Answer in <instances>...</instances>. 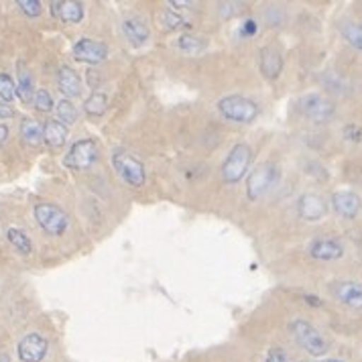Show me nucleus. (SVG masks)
<instances>
[{"instance_id":"1","label":"nucleus","mask_w":362,"mask_h":362,"mask_svg":"<svg viewBox=\"0 0 362 362\" xmlns=\"http://www.w3.org/2000/svg\"><path fill=\"white\" fill-rule=\"evenodd\" d=\"M281 181V169L275 163L259 165L247 180V198L250 202L263 199L269 192L275 189Z\"/></svg>"},{"instance_id":"2","label":"nucleus","mask_w":362,"mask_h":362,"mask_svg":"<svg viewBox=\"0 0 362 362\" xmlns=\"http://www.w3.org/2000/svg\"><path fill=\"white\" fill-rule=\"evenodd\" d=\"M289 332H291V336L296 338V342L308 354H312L315 358H320V356H324L326 352H328V342H326V338L320 334V329L312 326L310 322H305V320H293L291 324H289Z\"/></svg>"},{"instance_id":"3","label":"nucleus","mask_w":362,"mask_h":362,"mask_svg":"<svg viewBox=\"0 0 362 362\" xmlns=\"http://www.w3.org/2000/svg\"><path fill=\"white\" fill-rule=\"evenodd\" d=\"M33 216L37 220V224L43 228V232H47L49 236H64L69 228V216L55 204L49 202H41L35 204Z\"/></svg>"},{"instance_id":"4","label":"nucleus","mask_w":362,"mask_h":362,"mask_svg":"<svg viewBox=\"0 0 362 362\" xmlns=\"http://www.w3.org/2000/svg\"><path fill=\"white\" fill-rule=\"evenodd\" d=\"M218 112L224 116L230 122H238V124H248L259 116V106L252 100L232 94L218 102Z\"/></svg>"},{"instance_id":"5","label":"nucleus","mask_w":362,"mask_h":362,"mask_svg":"<svg viewBox=\"0 0 362 362\" xmlns=\"http://www.w3.org/2000/svg\"><path fill=\"white\" fill-rule=\"evenodd\" d=\"M112 167L120 175V180L129 183L131 187H143L147 181V171L145 165L141 163L136 157H132L127 151H115L112 153Z\"/></svg>"},{"instance_id":"6","label":"nucleus","mask_w":362,"mask_h":362,"mask_svg":"<svg viewBox=\"0 0 362 362\" xmlns=\"http://www.w3.org/2000/svg\"><path fill=\"white\" fill-rule=\"evenodd\" d=\"M252 161V148L247 143H238L230 148L226 161L222 163V180L224 183H238L247 175L248 165Z\"/></svg>"},{"instance_id":"7","label":"nucleus","mask_w":362,"mask_h":362,"mask_svg":"<svg viewBox=\"0 0 362 362\" xmlns=\"http://www.w3.org/2000/svg\"><path fill=\"white\" fill-rule=\"evenodd\" d=\"M98 157L100 148L96 145V141L94 139H80L67 151L64 165L67 169H74V171H83V169H90L92 165L96 163Z\"/></svg>"},{"instance_id":"8","label":"nucleus","mask_w":362,"mask_h":362,"mask_svg":"<svg viewBox=\"0 0 362 362\" xmlns=\"http://www.w3.org/2000/svg\"><path fill=\"white\" fill-rule=\"evenodd\" d=\"M299 110L313 124H326L336 115V106L324 94H308L299 100Z\"/></svg>"},{"instance_id":"9","label":"nucleus","mask_w":362,"mask_h":362,"mask_svg":"<svg viewBox=\"0 0 362 362\" xmlns=\"http://www.w3.org/2000/svg\"><path fill=\"white\" fill-rule=\"evenodd\" d=\"M47 350H49V342L47 338H43L41 334L31 332L27 336H23L18 340L17 352L21 362H41L47 356Z\"/></svg>"},{"instance_id":"10","label":"nucleus","mask_w":362,"mask_h":362,"mask_svg":"<svg viewBox=\"0 0 362 362\" xmlns=\"http://www.w3.org/2000/svg\"><path fill=\"white\" fill-rule=\"evenodd\" d=\"M74 57H76L78 62H82V64L96 66V64H102V62L108 57V47H106L102 41L83 37V39H80V41L74 45Z\"/></svg>"},{"instance_id":"11","label":"nucleus","mask_w":362,"mask_h":362,"mask_svg":"<svg viewBox=\"0 0 362 362\" xmlns=\"http://www.w3.org/2000/svg\"><path fill=\"white\" fill-rule=\"evenodd\" d=\"M297 214L305 222H320L328 214V204L317 194H303L297 199Z\"/></svg>"},{"instance_id":"12","label":"nucleus","mask_w":362,"mask_h":362,"mask_svg":"<svg viewBox=\"0 0 362 362\" xmlns=\"http://www.w3.org/2000/svg\"><path fill=\"white\" fill-rule=\"evenodd\" d=\"M310 257L315 261H338L344 257V245L338 238H315L308 248Z\"/></svg>"},{"instance_id":"13","label":"nucleus","mask_w":362,"mask_h":362,"mask_svg":"<svg viewBox=\"0 0 362 362\" xmlns=\"http://www.w3.org/2000/svg\"><path fill=\"white\" fill-rule=\"evenodd\" d=\"M332 293L346 308L362 310V283L358 281H338L334 283Z\"/></svg>"},{"instance_id":"14","label":"nucleus","mask_w":362,"mask_h":362,"mask_svg":"<svg viewBox=\"0 0 362 362\" xmlns=\"http://www.w3.org/2000/svg\"><path fill=\"white\" fill-rule=\"evenodd\" d=\"M362 202L358 194L354 192H336L332 196V208L338 216H342L346 220H354L361 212Z\"/></svg>"},{"instance_id":"15","label":"nucleus","mask_w":362,"mask_h":362,"mask_svg":"<svg viewBox=\"0 0 362 362\" xmlns=\"http://www.w3.org/2000/svg\"><path fill=\"white\" fill-rule=\"evenodd\" d=\"M57 88H59V92H62L67 100L82 96L83 86L80 74L69 66L59 67V74H57Z\"/></svg>"},{"instance_id":"16","label":"nucleus","mask_w":362,"mask_h":362,"mask_svg":"<svg viewBox=\"0 0 362 362\" xmlns=\"http://www.w3.org/2000/svg\"><path fill=\"white\" fill-rule=\"evenodd\" d=\"M283 71V55L277 47L267 45L261 49V74L267 80H277Z\"/></svg>"},{"instance_id":"17","label":"nucleus","mask_w":362,"mask_h":362,"mask_svg":"<svg viewBox=\"0 0 362 362\" xmlns=\"http://www.w3.org/2000/svg\"><path fill=\"white\" fill-rule=\"evenodd\" d=\"M53 15L59 17L67 25H78L83 21V4L76 0H55L51 2Z\"/></svg>"},{"instance_id":"18","label":"nucleus","mask_w":362,"mask_h":362,"mask_svg":"<svg viewBox=\"0 0 362 362\" xmlns=\"http://www.w3.org/2000/svg\"><path fill=\"white\" fill-rule=\"evenodd\" d=\"M122 33L129 39V43H131V45H136V47L145 45L148 41V27L145 25V21L139 17L127 18V21L122 23Z\"/></svg>"},{"instance_id":"19","label":"nucleus","mask_w":362,"mask_h":362,"mask_svg":"<svg viewBox=\"0 0 362 362\" xmlns=\"http://www.w3.org/2000/svg\"><path fill=\"white\" fill-rule=\"evenodd\" d=\"M67 127L59 120H47L43 127V143L51 148H59L66 145Z\"/></svg>"},{"instance_id":"20","label":"nucleus","mask_w":362,"mask_h":362,"mask_svg":"<svg viewBox=\"0 0 362 362\" xmlns=\"http://www.w3.org/2000/svg\"><path fill=\"white\" fill-rule=\"evenodd\" d=\"M18 83H17V96L23 104H31L35 98V82L31 76V69L25 64H18Z\"/></svg>"},{"instance_id":"21","label":"nucleus","mask_w":362,"mask_h":362,"mask_svg":"<svg viewBox=\"0 0 362 362\" xmlns=\"http://www.w3.org/2000/svg\"><path fill=\"white\" fill-rule=\"evenodd\" d=\"M21 139L29 147L41 145L43 143V127H41V122H37L35 118H23V122H21Z\"/></svg>"},{"instance_id":"22","label":"nucleus","mask_w":362,"mask_h":362,"mask_svg":"<svg viewBox=\"0 0 362 362\" xmlns=\"http://www.w3.org/2000/svg\"><path fill=\"white\" fill-rule=\"evenodd\" d=\"M340 35L344 37V41L350 47L362 51V23L346 21L340 25Z\"/></svg>"},{"instance_id":"23","label":"nucleus","mask_w":362,"mask_h":362,"mask_svg":"<svg viewBox=\"0 0 362 362\" xmlns=\"http://www.w3.org/2000/svg\"><path fill=\"white\" fill-rule=\"evenodd\" d=\"M6 238H8V243L17 248L21 255H31V252H33V243H31V238L21 230V228H8V230H6Z\"/></svg>"},{"instance_id":"24","label":"nucleus","mask_w":362,"mask_h":362,"mask_svg":"<svg viewBox=\"0 0 362 362\" xmlns=\"http://www.w3.org/2000/svg\"><path fill=\"white\" fill-rule=\"evenodd\" d=\"M106 106H108V98H106L104 92H94L83 102V110H86V115L90 116H102L106 112Z\"/></svg>"},{"instance_id":"25","label":"nucleus","mask_w":362,"mask_h":362,"mask_svg":"<svg viewBox=\"0 0 362 362\" xmlns=\"http://www.w3.org/2000/svg\"><path fill=\"white\" fill-rule=\"evenodd\" d=\"M55 112H57V118H59V122H64L66 127L69 124H74L76 120H78V108L74 106V102L71 100H59L57 104H55Z\"/></svg>"},{"instance_id":"26","label":"nucleus","mask_w":362,"mask_h":362,"mask_svg":"<svg viewBox=\"0 0 362 362\" xmlns=\"http://www.w3.org/2000/svg\"><path fill=\"white\" fill-rule=\"evenodd\" d=\"M17 96V86L13 82V78L8 74H0V100L11 104Z\"/></svg>"},{"instance_id":"27","label":"nucleus","mask_w":362,"mask_h":362,"mask_svg":"<svg viewBox=\"0 0 362 362\" xmlns=\"http://www.w3.org/2000/svg\"><path fill=\"white\" fill-rule=\"evenodd\" d=\"M177 47L185 53H198L204 47V41L196 37V35H181L177 41Z\"/></svg>"},{"instance_id":"28","label":"nucleus","mask_w":362,"mask_h":362,"mask_svg":"<svg viewBox=\"0 0 362 362\" xmlns=\"http://www.w3.org/2000/svg\"><path fill=\"white\" fill-rule=\"evenodd\" d=\"M33 104L39 112H51V110L55 108L53 98H51V94L47 92V90H37V92H35Z\"/></svg>"},{"instance_id":"29","label":"nucleus","mask_w":362,"mask_h":362,"mask_svg":"<svg viewBox=\"0 0 362 362\" xmlns=\"http://www.w3.org/2000/svg\"><path fill=\"white\" fill-rule=\"evenodd\" d=\"M159 21H161V27L167 29V31H175L180 27H185V18L177 15V13H173V11H165Z\"/></svg>"},{"instance_id":"30","label":"nucleus","mask_w":362,"mask_h":362,"mask_svg":"<svg viewBox=\"0 0 362 362\" xmlns=\"http://www.w3.org/2000/svg\"><path fill=\"white\" fill-rule=\"evenodd\" d=\"M17 6L27 17H39L41 15V2L39 0H18Z\"/></svg>"},{"instance_id":"31","label":"nucleus","mask_w":362,"mask_h":362,"mask_svg":"<svg viewBox=\"0 0 362 362\" xmlns=\"http://www.w3.org/2000/svg\"><path fill=\"white\" fill-rule=\"evenodd\" d=\"M342 136H344L348 143H361V141H362V127L354 124V122H348L344 129H342Z\"/></svg>"},{"instance_id":"32","label":"nucleus","mask_w":362,"mask_h":362,"mask_svg":"<svg viewBox=\"0 0 362 362\" xmlns=\"http://www.w3.org/2000/svg\"><path fill=\"white\" fill-rule=\"evenodd\" d=\"M324 86L332 92H344V80L340 76H336V74H328L324 78Z\"/></svg>"},{"instance_id":"33","label":"nucleus","mask_w":362,"mask_h":362,"mask_svg":"<svg viewBox=\"0 0 362 362\" xmlns=\"http://www.w3.org/2000/svg\"><path fill=\"white\" fill-rule=\"evenodd\" d=\"M264 362H291L289 356L281 350V348H271L264 356Z\"/></svg>"},{"instance_id":"34","label":"nucleus","mask_w":362,"mask_h":362,"mask_svg":"<svg viewBox=\"0 0 362 362\" xmlns=\"http://www.w3.org/2000/svg\"><path fill=\"white\" fill-rule=\"evenodd\" d=\"M15 116V110L11 108V104L2 102L0 100V120H6V118H13Z\"/></svg>"},{"instance_id":"35","label":"nucleus","mask_w":362,"mask_h":362,"mask_svg":"<svg viewBox=\"0 0 362 362\" xmlns=\"http://www.w3.org/2000/svg\"><path fill=\"white\" fill-rule=\"evenodd\" d=\"M6 139H8V127L6 124H0V145H4Z\"/></svg>"},{"instance_id":"36","label":"nucleus","mask_w":362,"mask_h":362,"mask_svg":"<svg viewBox=\"0 0 362 362\" xmlns=\"http://www.w3.org/2000/svg\"><path fill=\"white\" fill-rule=\"evenodd\" d=\"M187 4H189V2H185V0H173V2H171V6H187Z\"/></svg>"},{"instance_id":"37","label":"nucleus","mask_w":362,"mask_h":362,"mask_svg":"<svg viewBox=\"0 0 362 362\" xmlns=\"http://www.w3.org/2000/svg\"><path fill=\"white\" fill-rule=\"evenodd\" d=\"M0 362H11V358L6 354H0Z\"/></svg>"},{"instance_id":"38","label":"nucleus","mask_w":362,"mask_h":362,"mask_svg":"<svg viewBox=\"0 0 362 362\" xmlns=\"http://www.w3.org/2000/svg\"><path fill=\"white\" fill-rule=\"evenodd\" d=\"M322 362H346V361H340V358H326V361Z\"/></svg>"}]
</instances>
